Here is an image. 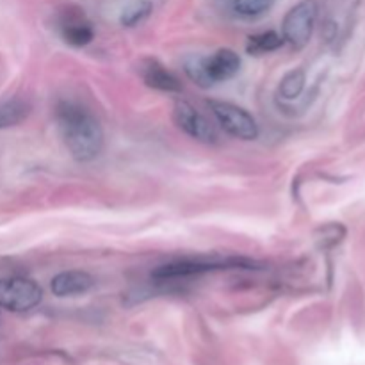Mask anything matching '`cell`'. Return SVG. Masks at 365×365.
<instances>
[{
	"label": "cell",
	"instance_id": "7a4b0ae2",
	"mask_svg": "<svg viewBox=\"0 0 365 365\" xmlns=\"http://www.w3.org/2000/svg\"><path fill=\"white\" fill-rule=\"evenodd\" d=\"M253 264L246 259H234V257H228V259H220V257H212V259H205V257H200V259H189V260H180V262H171L166 266L157 267L152 273V277L155 280H178V278H189V277H198L203 273H212V271H221V269H241L246 267L250 269Z\"/></svg>",
	"mask_w": 365,
	"mask_h": 365
},
{
	"label": "cell",
	"instance_id": "5b68a950",
	"mask_svg": "<svg viewBox=\"0 0 365 365\" xmlns=\"http://www.w3.org/2000/svg\"><path fill=\"white\" fill-rule=\"evenodd\" d=\"M210 110L217 123L225 128L234 138L242 139V141H253L259 135V125L255 118L242 107L235 106L230 102H221V100H212L209 102Z\"/></svg>",
	"mask_w": 365,
	"mask_h": 365
},
{
	"label": "cell",
	"instance_id": "ba28073f",
	"mask_svg": "<svg viewBox=\"0 0 365 365\" xmlns=\"http://www.w3.org/2000/svg\"><path fill=\"white\" fill-rule=\"evenodd\" d=\"M139 75L148 88L163 93H180L182 82L157 59H143L139 63Z\"/></svg>",
	"mask_w": 365,
	"mask_h": 365
},
{
	"label": "cell",
	"instance_id": "9a60e30c",
	"mask_svg": "<svg viewBox=\"0 0 365 365\" xmlns=\"http://www.w3.org/2000/svg\"><path fill=\"white\" fill-rule=\"evenodd\" d=\"M184 70L185 75L191 78L195 84H198L200 88H210L212 81H210L209 73L205 70V57L202 56H191L184 61Z\"/></svg>",
	"mask_w": 365,
	"mask_h": 365
},
{
	"label": "cell",
	"instance_id": "6da1fadb",
	"mask_svg": "<svg viewBox=\"0 0 365 365\" xmlns=\"http://www.w3.org/2000/svg\"><path fill=\"white\" fill-rule=\"evenodd\" d=\"M56 118L68 152L78 163L96 159L103 150V130L95 114L73 100H61Z\"/></svg>",
	"mask_w": 365,
	"mask_h": 365
},
{
	"label": "cell",
	"instance_id": "8fae6325",
	"mask_svg": "<svg viewBox=\"0 0 365 365\" xmlns=\"http://www.w3.org/2000/svg\"><path fill=\"white\" fill-rule=\"evenodd\" d=\"M282 45H284V38L280 34H277L274 31H266L260 32V34L250 36L248 43H246V50L252 56H264V53L274 52Z\"/></svg>",
	"mask_w": 365,
	"mask_h": 365
},
{
	"label": "cell",
	"instance_id": "3957f363",
	"mask_svg": "<svg viewBox=\"0 0 365 365\" xmlns=\"http://www.w3.org/2000/svg\"><path fill=\"white\" fill-rule=\"evenodd\" d=\"M317 14H319V6L316 0H302L294 7H291L282 24L284 41L298 50L307 46V43L312 38Z\"/></svg>",
	"mask_w": 365,
	"mask_h": 365
},
{
	"label": "cell",
	"instance_id": "52a82bcc",
	"mask_svg": "<svg viewBox=\"0 0 365 365\" xmlns=\"http://www.w3.org/2000/svg\"><path fill=\"white\" fill-rule=\"evenodd\" d=\"M59 29L64 41L71 46H86L95 38V29L81 9L64 11L59 20Z\"/></svg>",
	"mask_w": 365,
	"mask_h": 365
},
{
	"label": "cell",
	"instance_id": "4fadbf2b",
	"mask_svg": "<svg viewBox=\"0 0 365 365\" xmlns=\"http://www.w3.org/2000/svg\"><path fill=\"white\" fill-rule=\"evenodd\" d=\"M153 4L152 0H135V2L128 4L121 13L120 21L123 27H135V25L143 24L146 18L152 14Z\"/></svg>",
	"mask_w": 365,
	"mask_h": 365
},
{
	"label": "cell",
	"instance_id": "9c48e42d",
	"mask_svg": "<svg viewBox=\"0 0 365 365\" xmlns=\"http://www.w3.org/2000/svg\"><path fill=\"white\" fill-rule=\"evenodd\" d=\"M205 70L212 84L234 78L241 70V57L232 48H220L212 56L205 57Z\"/></svg>",
	"mask_w": 365,
	"mask_h": 365
},
{
	"label": "cell",
	"instance_id": "8992f818",
	"mask_svg": "<svg viewBox=\"0 0 365 365\" xmlns=\"http://www.w3.org/2000/svg\"><path fill=\"white\" fill-rule=\"evenodd\" d=\"M173 120L180 130H184L185 134L191 135L196 141L214 143L217 139V132L214 125L202 113H198L191 103L178 102L173 110Z\"/></svg>",
	"mask_w": 365,
	"mask_h": 365
},
{
	"label": "cell",
	"instance_id": "277c9868",
	"mask_svg": "<svg viewBox=\"0 0 365 365\" xmlns=\"http://www.w3.org/2000/svg\"><path fill=\"white\" fill-rule=\"evenodd\" d=\"M43 291L34 280L21 277L0 280V307L11 312H27L39 305Z\"/></svg>",
	"mask_w": 365,
	"mask_h": 365
},
{
	"label": "cell",
	"instance_id": "5bb4252c",
	"mask_svg": "<svg viewBox=\"0 0 365 365\" xmlns=\"http://www.w3.org/2000/svg\"><path fill=\"white\" fill-rule=\"evenodd\" d=\"M305 71L303 70H292L284 75L280 81V88H278V95L285 100H296L305 89Z\"/></svg>",
	"mask_w": 365,
	"mask_h": 365
},
{
	"label": "cell",
	"instance_id": "2e32d148",
	"mask_svg": "<svg viewBox=\"0 0 365 365\" xmlns=\"http://www.w3.org/2000/svg\"><path fill=\"white\" fill-rule=\"evenodd\" d=\"M274 0H232V9L246 18H255L267 13L273 7Z\"/></svg>",
	"mask_w": 365,
	"mask_h": 365
},
{
	"label": "cell",
	"instance_id": "7c38bea8",
	"mask_svg": "<svg viewBox=\"0 0 365 365\" xmlns=\"http://www.w3.org/2000/svg\"><path fill=\"white\" fill-rule=\"evenodd\" d=\"M29 113H31V107L24 100H9V102L0 103V130L21 123L29 116Z\"/></svg>",
	"mask_w": 365,
	"mask_h": 365
},
{
	"label": "cell",
	"instance_id": "30bf717a",
	"mask_svg": "<svg viewBox=\"0 0 365 365\" xmlns=\"http://www.w3.org/2000/svg\"><path fill=\"white\" fill-rule=\"evenodd\" d=\"M95 285V280L86 271H64L53 277L52 292L59 298H68V296L84 294Z\"/></svg>",
	"mask_w": 365,
	"mask_h": 365
}]
</instances>
